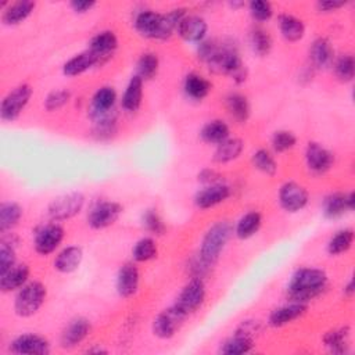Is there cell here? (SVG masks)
I'll return each mask as SVG.
<instances>
[{"label": "cell", "instance_id": "1", "mask_svg": "<svg viewBox=\"0 0 355 355\" xmlns=\"http://www.w3.org/2000/svg\"><path fill=\"white\" fill-rule=\"evenodd\" d=\"M186 16L185 9H176L168 14H159L152 10H145L136 16L135 28L141 36L165 41L175 30H178V25Z\"/></svg>", "mask_w": 355, "mask_h": 355}, {"label": "cell", "instance_id": "2", "mask_svg": "<svg viewBox=\"0 0 355 355\" xmlns=\"http://www.w3.org/2000/svg\"><path fill=\"white\" fill-rule=\"evenodd\" d=\"M328 285V276L323 271L315 268L299 269L288 288V295L292 301L307 304L310 300L318 297Z\"/></svg>", "mask_w": 355, "mask_h": 355}, {"label": "cell", "instance_id": "3", "mask_svg": "<svg viewBox=\"0 0 355 355\" xmlns=\"http://www.w3.org/2000/svg\"><path fill=\"white\" fill-rule=\"evenodd\" d=\"M209 68L218 74L231 76L238 84H242L247 78V69L242 62L238 49L233 45L220 43L217 53L208 62Z\"/></svg>", "mask_w": 355, "mask_h": 355}, {"label": "cell", "instance_id": "4", "mask_svg": "<svg viewBox=\"0 0 355 355\" xmlns=\"http://www.w3.org/2000/svg\"><path fill=\"white\" fill-rule=\"evenodd\" d=\"M231 235H232V227L229 222L221 221V222H217L216 225H212L203 239L198 257L209 266L212 264H216L222 250L225 249L228 240L231 239Z\"/></svg>", "mask_w": 355, "mask_h": 355}, {"label": "cell", "instance_id": "5", "mask_svg": "<svg viewBox=\"0 0 355 355\" xmlns=\"http://www.w3.org/2000/svg\"><path fill=\"white\" fill-rule=\"evenodd\" d=\"M46 288L41 282H30L24 288L20 289L16 301L14 310L19 317L28 318L35 315L46 300Z\"/></svg>", "mask_w": 355, "mask_h": 355}, {"label": "cell", "instance_id": "6", "mask_svg": "<svg viewBox=\"0 0 355 355\" xmlns=\"http://www.w3.org/2000/svg\"><path fill=\"white\" fill-rule=\"evenodd\" d=\"M85 205L82 193L74 192L57 197L49 205V217L53 221H65L78 216Z\"/></svg>", "mask_w": 355, "mask_h": 355}, {"label": "cell", "instance_id": "7", "mask_svg": "<svg viewBox=\"0 0 355 355\" xmlns=\"http://www.w3.org/2000/svg\"><path fill=\"white\" fill-rule=\"evenodd\" d=\"M32 96V88L27 84H23L17 88H14L2 102V107H0V117L3 121L13 122L16 121L24 108L28 106Z\"/></svg>", "mask_w": 355, "mask_h": 355}, {"label": "cell", "instance_id": "8", "mask_svg": "<svg viewBox=\"0 0 355 355\" xmlns=\"http://www.w3.org/2000/svg\"><path fill=\"white\" fill-rule=\"evenodd\" d=\"M186 318L187 314L174 304L157 315L153 322V332L160 339H171L181 329Z\"/></svg>", "mask_w": 355, "mask_h": 355}, {"label": "cell", "instance_id": "9", "mask_svg": "<svg viewBox=\"0 0 355 355\" xmlns=\"http://www.w3.org/2000/svg\"><path fill=\"white\" fill-rule=\"evenodd\" d=\"M122 212L121 204L115 201H103L96 204L88 217V224L93 229H104L115 224Z\"/></svg>", "mask_w": 355, "mask_h": 355}, {"label": "cell", "instance_id": "10", "mask_svg": "<svg viewBox=\"0 0 355 355\" xmlns=\"http://www.w3.org/2000/svg\"><path fill=\"white\" fill-rule=\"evenodd\" d=\"M205 300V286L201 277H193L181 292L176 306L185 311L187 315L194 312Z\"/></svg>", "mask_w": 355, "mask_h": 355}, {"label": "cell", "instance_id": "11", "mask_svg": "<svg viewBox=\"0 0 355 355\" xmlns=\"http://www.w3.org/2000/svg\"><path fill=\"white\" fill-rule=\"evenodd\" d=\"M279 201L288 212H299L308 204V192L296 182H286L280 187Z\"/></svg>", "mask_w": 355, "mask_h": 355}, {"label": "cell", "instance_id": "12", "mask_svg": "<svg viewBox=\"0 0 355 355\" xmlns=\"http://www.w3.org/2000/svg\"><path fill=\"white\" fill-rule=\"evenodd\" d=\"M62 239H64V229L60 225L57 224L47 225L36 233L35 249L42 255L51 254L60 246Z\"/></svg>", "mask_w": 355, "mask_h": 355}, {"label": "cell", "instance_id": "13", "mask_svg": "<svg viewBox=\"0 0 355 355\" xmlns=\"http://www.w3.org/2000/svg\"><path fill=\"white\" fill-rule=\"evenodd\" d=\"M10 350L16 354H30V355H46L50 352V344L49 341L38 334H23L17 337L12 345Z\"/></svg>", "mask_w": 355, "mask_h": 355}, {"label": "cell", "instance_id": "14", "mask_svg": "<svg viewBox=\"0 0 355 355\" xmlns=\"http://www.w3.org/2000/svg\"><path fill=\"white\" fill-rule=\"evenodd\" d=\"M306 161H307L308 168L312 172L325 174L332 168V165L334 163V157L328 149H325L319 144H314L312 141V144H310L307 146Z\"/></svg>", "mask_w": 355, "mask_h": 355}, {"label": "cell", "instance_id": "15", "mask_svg": "<svg viewBox=\"0 0 355 355\" xmlns=\"http://www.w3.org/2000/svg\"><path fill=\"white\" fill-rule=\"evenodd\" d=\"M229 197H231V187L224 183H217V185H209L203 190H200L194 197V203L198 208L207 209L224 203Z\"/></svg>", "mask_w": 355, "mask_h": 355}, {"label": "cell", "instance_id": "16", "mask_svg": "<svg viewBox=\"0 0 355 355\" xmlns=\"http://www.w3.org/2000/svg\"><path fill=\"white\" fill-rule=\"evenodd\" d=\"M139 269L136 265L128 262L124 264L117 276V292L121 297L129 299L132 297L139 288Z\"/></svg>", "mask_w": 355, "mask_h": 355}, {"label": "cell", "instance_id": "17", "mask_svg": "<svg viewBox=\"0 0 355 355\" xmlns=\"http://www.w3.org/2000/svg\"><path fill=\"white\" fill-rule=\"evenodd\" d=\"M92 326L85 318H77L71 321L61 333V345L65 348H73L82 343L89 334Z\"/></svg>", "mask_w": 355, "mask_h": 355}, {"label": "cell", "instance_id": "18", "mask_svg": "<svg viewBox=\"0 0 355 355\" xmlns=\"http://www.w3.org/2000/svg\"><path fill=\"white\" fill-rule=\"evenodd\" d=\"M355 205L354 193H333L325 198L323 212L328 218H339L344 216L347 211H352Z\"/></svg>", "mask_w": 355, "mask_h": 355}, {"label": "cell", "instance_id": "19", "mask_svg": "<svg viewBox=\"0 0 355 355\" xmlns=\"http://www.w3.org/2000/svg\"><path fill=\"white\" fill-rule=\"evenodd\" d=\"M207 23L198 16H186L178 25V34L186 41L193 43H201L207 34Z\"/></svg>", "mask_w": 355, "mask_h": 355}, {"label": "cell", "instance_id": "20", "mask_svg": "<svg viewBox=\"0 0 355 355\" xmlns=\"http://www.w3.org/2000/svg\"><path fill=\"white\" fill-rule=\"evenodd\" d=\"M100 62V58L93 51L87 50L74 56L73 58H69L62 67V73L67 77H77Z\"/></svg>", "mask_w": 355, "mask_h": 355}, {"label": "cell", "instance_id": "21", "mask_svg": "<svg viewBox=\"0 0 355 355\" xmlns=\"http://www.w3.org/2000/svg\"><path fill=\"white\" fill-rule=\"evenodd\" d=\"M115 102H117V93L113 88L110 87L100 88L92 99V108H91L92 118L98 119L113 114Z\"/></svg>", "mask_w": 355, "mask_h": 355}, {"label": "cell", "instance_id": "22", "mask_svg": "<svg viewBox=\"0 0 355 355\" xmlns=\"http://www.w3.org/2000/svg\"><path fill=\"white\" fill-rule=\"evenodd\" d=\"M30 277V268L25 264L14 265L6 273L0 275V289L5 293L19 290L27 285Z\"/></svg>", "mask_w": 355, "mask_h": 355}, {"label": "cell", "instance_id": "23", "mask_svg": "<svg viewBox=\"0 0 355 355\" xmlns=\"http://www.w3.org/2000/svg\"><path fill=\"white\" fill-rule=\"evenodd\" d=\"M306 311H307V304L292 301L290 304L276 308L269 317V323L275 328H282L303 317Z\"/></svg>", "mask_w": 355, "mask_h": 355}, {"label": "cell", "instance_id": "24", "mask_svg": "<svg viewBox=\"0 0 355 355\" xmlns=\"http://www.w3.org/2000/svg\"><path fill=\"white\" fill-rule=\"evenodd\" d=\"M84 258L81 247L69 246L64 249L54 260V268L61 273H71L80 268Z\"/></svg>", "mask_w": 355, "mask_h": 355}, {"label": "cell", "instance_id": "25", "mask_svg": "<svg viewBox=\"0 0 355 355\" xmlns=\"http://www.w3.org/2000/svg\"><path fill=\"white\" fill-rule=\"evenodd\" d=\"M89 45V50L93 51L100 61H103L108 58L118 47V38L113 31H103L93 36Z\"/></svg>", "mask_w": 355, "mask_h": 355}, {"label": "cell", "instance_id": "26", "mask_svg": "<svg viewBox=\"0 0 355 355\" xmlns=\"http://www.w3.org/2000/svg\"><path fill=\"white\" fill-rule=\"evenodd\" d=\"M35 2H31V0H20V2H16L13 5H9L2 16V21L5 25H19L21 24L24 20H27L34 9H35Z\"/></svg>", "mask_w": 355, "mask_h": 355}, {"label": "cell", "instance_id": "27", "mask_svg": "<svg viewBox=\"0 0 355 355\" xmlns=\"http://www.w3.org/2000/svg\"><path fill=\"white\" fill-rule=\"evenodd\" d=\"M311 62L317 68H326L334 60V50L326 38H318L310 49Z\"/></svg>", "mask_w": 355, "mask_h": 355}, {"label": "cell", "instance_id": "28", "mask_svg": "<svg viewBox=\"0 0 355 355\" xmlns=\"http://www.w3.org/2000/svg\"><path fill=\"white\" fill-rule=\"evenodd\" d=\"M141 99H144V80L135 76L122 96V108L128 113H135L139 110L141 104Z\"/></svg>", "mask_w": 355, "mask_h": 355}, {"label": "cell", "instance_id": "29", "mask_svg": "<svg viewBox=\"0 0 355 355\" xmlns=\"http://www.w3.org/2000/svg\"><path fill=\"white\" fill-rule=\"evenodd\" d=\"M279 27H280L282 36L289 42H297V41L303 39V36L306 34L304 23L300 19L290 16V14L280 16Z\"/></svg>", "mask_w": 355, "mask_h": 355}, {"label": "cell", "instance_id": "30", "mask_svg": "<svg viewBox=\"0 0 355 355\" xmlns=\"http://www.w3.org/2000/svg\"><path fill=\"white\" fill-rule=\"evenodd\" d=\"M229 126L227 125V122L216 119V121H211L208 124L204 125V128L201 129V137L207 144L211 145H220L222 141H225L227 139H229Z\"/></svg>", "mask_w": 355, "mask_h": 355}, {"label": "cell", "instance_id": "31", "mask_svg": "<svg viewBox=\"0 0 355 355\" xmlns=\"http://www.w3.org/2000/svg\"><path fill=\"white\" fill-rule=\"evenodd\" d=\"M243 140L240 139H227L222 144L218 145L216 153H214V161L218 164H225L236 160L242 152H243Z\"/></svg>", "mask_w": 355, "mask_h": 355}, {"label": "cell", "instance_id": "32", "mask_svg": "<svg viewBox=\"0 0 355 355\" xmlns=\"http://www.w3.org/2000/svg\"><path fill=\"white\" fill-rule=\"evenodd\" d=\"M253 345H254L253 337L238 330L233 337H231L224 343V345L221 347V354H225V355L247 354L253 350Z\"/></svg>", "mask_w": 355, "mask_h": 355}, {"label": "cell", "instance_id": "33", "mask_svg": "<svg viewBox=\"0 0 355 355\" xmlns=\"http://www.w3.org/2000/svg\"><path fill=\"white\" fill-rule=\"evenodd\" d=\"M23 209L17 203H5L0 207V232L12 231L21 220Z\"/></svg>", "mask_w": 355, "mask_h": 355}, {"label": "cell", "instance_id": "34", "mask_svg": "<svg viewBox=\"0 0 355 355\" xmlns=\"http://www.w3.org/2000/svg\"><path fill=\"white\" fill-rule=\"evenodd\" d=\"M185 92L193 100H203L211 91V84L198 74H189L185 80Z\"/></svg>", "mask_w": 355, "mask_h": 355}, {"label": "cell", "instance_id": "35", "mask_svg": "<svg viewBox=\"0 0 355 355\" xmlns=\"http://www.w3.org/2000/svg\"><path fill=\"white\" fill-rule=\"evenodd\" d=\"M261 224H262V217L260 212L257 211L247 212V214L242 217L236 225V236L239 239H249L260 231Z\"/></svg>", "mask_w": 355, "mask_h": 355}, {"label": "cell", "instance_id": "36", "mask_svg": "<svg viewBox=\"0 0 355 355\" xmlns=\"http://www.w3.org/2000/svg\"><path fill=\"white\" fill-rule=\"evenodd\" d=\"M227 107L231 115L238 122H246L250 117V104L246 96L240 93H232L227 99Z\"/></svg>", "mask_w": 355, "mask_h": 355}, {"label": "cell", "instance_id": "37", "mask_svg": "<svg viewBox=\"0 0 355 355\" xmlns=\"http://www.w3.org/2000/svg\"><path fill=\"white\" fill-rule=\"evenodd\" d=\"M160 61L157 54L154 53H145L141 54L137 61V77L144 81L153 80L159 73Z\"/></svg>", "mask_w": 355, "mask_h": 355}, {"label": "cell", "instance_id": "38", "mask_svg": "<svg viewBox=\"0 0 355 355\" xmlns=\"http://www.w3.org/2000/svg\"><path fill=\"white\" fill-rule=\"evenodd\" d=\"M354 242V232L352 229H344L337 232L328 243V251L332 255H339L341 253H345L351 249Z\"/></svg>", "mask_w": 355, "mask_h": 355}, {"label": "cell", "instance_id": "39", "mask_svg": "<svg viewBox=\"0 0 355 355\" xmlns=\"http://www.w3.org/2000/svg\"><path fill=\"white\" fill-rule=\"evenodd\" d=\"M348 337H350L348 328H340V329H334V330L329 332L325 336L323 341H325V345L332 352L341 354L345 351V347L348 345Z\"/></svg>", "mask_w": 355, "mask_h": 355}, {"label": "cell", "instance_id": "40", "mask_svg": "<svg viewBox=\"0 0 355 355\" xmlns=\"http://www.w3.org/2000/svg\"><path fill=\"white\" fill-rule=\"evenodd\" d=\"M132 254H133V258L137 262H146V261L153 260L157 255L156 242L153 239H150V238L140 239L135 244V247L132 250Z\"/></svg>", "mask_w": 355, "mask_h": 355}, {"label": "cell", "instance_id": "41", "mask_svg": "<svg viewBox=\"0 0 355 355\" xmlns=\"http://www.w3.org/2000/svg\"><path fill=\"white\" fill-rule=\"evenodd\" d=\"M253 164L257 170L266 175H275L277 171V164L273 156L265 149H260L253 154Z\"/></svg>", "mask_w": 355, "mask_h": 355}, {"label": "cell", "instance_id": "42", "mask_svg": "<svg viewBox=\"0 0 355 355\" xmlns=\"http://www.w3.org/2000/svg\"><path fill=\"white\" fill-rule=\"evenodd\" d=\"M297 144V137L289 130H277L272 136V148L277 153H285L293 149Z\"/></svg>", "mask_w": 355, "mask_h": 355}, {"label": "cell", "instance_id": "43", "mask_svg": "<svg viewBox=\"0 0 355 355\" xmlns=\"http://www.w3.org/2000/svg\"><path fill=\"white\" fill-rule=\"evenodd\" d=\"M354 69H355V62H354V57L351 54L341 56L334 64L336 77L343 82L352 81Z\"/></svg>", "mask_w": 355, "mask_h": 355}, {"label": "cell", "instance_id": "44", "mask_svg": "<svg viewBox=\"0 0 355 355\" xmlns=\"http://www.w3.org/2000/svg\"><path fill=\"white\" fill-rule=\"evenodd\" d=\"M251 46L257 54L266 56L272 49V39L266 31L255 28L251 32Z\"/></svg>", "mask_w": 355, "mask_h": 355}, {"label": "cell", "instance_id": "45", "mask_svg": "<svg viewBox=\"0 0 355 355\" xmlns=\"http://www.w3.org/2000/svg\"><path fill=\"white\" fill-rule=\"evenodd\" d=\"M16 265V251L12 242L3 239L0 246V275L6 273Z\"/></svg>", "mask_w": 355, "mask_h": 355}, {"label": "cell", "instance_id": "46", "mask_svg": "<svg viewBox=\"0 0 355 355\" xmlns=\"http://www.w3.org/2000/svg\"><path fill=\"white\" fill-rule=\"evenodd\" d=\"M115 130H117V124H115V117L113 114L95 119L93 132L98 136V139H108L115 133Z\"/></svg>", "mask_w": 355, "mask_h": 355}, {"label": "cell", "instance_id": "47", "mask_svg": "<svg viewBox=\"0 0 355 355\" xmlns=\"http://www.w3.org/2000/svg\"><path fill=\"white\" fill-rule=\"evenodd\" d=\"M249 9L251 17L260 23L268 21L273 14L272 5L269 2H265V0H254V2L249 5Z\"/></svg>", "mask_w": 355, "mask_h": 355}, {"label": "cell", "instance_id": "48", "mask_svg": "<svg viewBox=\"0 0 355 355\" xmlns=\"http://www.w3.org/2000/svg\"><path fill=\"white\" fill-rule=\"evenodd\" d=\"M144 227L153 235L160 236L165 233V225L154 209H148L144 214Z\"/></svg>", "mask_w": 355, "mask_h": 355}, {"label": "cell", "instance_id": "49", "mask_svg": "<svg viewBox=\"0 0 355 355\" xmlns=\"http://www.w3.org/2000/svg\"><path fill=\"white\" fill-rule=\"evenodd\" d=\"M71 99V92L65 91V89H58L51 92L46 100H45V107L47 111H56L60 110L61 107H64Z\"/></svg>", "mask_w": 355, "mask_h": 355}, {"label": "cell", "instance_id": "50", "mask_svg": "<svg viewBox=\"0 0 355 355\" xmlns=\"http://www.w3.org/2000/svg\"><path fill=\"white\" fill-rule=\"evenodd\" d=\"M198 181L205 183V185H217V183H222L220 174H217L214 170H203L198 174Z\"/></svg>", "mask_w": 355, "mask_h": 355}, {"label": "cell", "instance_id": "51", "mask_svg": "<svg viewBox=\"0 0 355 355\" xmlns=\"http://www.w3.org/2000/svg\"><path fill=\"white\" fill-rule=\"evenodd\" d=\"M69 5L76 13H88L96 6V2H92V0L91 2H88V0H74Z\"/></svg>", "mask_w": 355, "mask_h": 355}, {"label": "cell", "instance_id": "52", "mask_svg": "<svg viewBox=\"0 0 355 355\" xmlns=\"http://www.w3.org/2000/svg\"><path fill=\"white\" fill-rule=\"evenodd\" d=\"M345 5H347L345 2H318L317 8L319 12H332V10L344 8Z\"/></svg>", "mask_w": 355, "mask_h": 355}, {"label": "cell", "instance_id": "53", "mask_svg": "<svg viewBox=\"0 0 355 355\" xmlns=\"http://www.w3.org/2000/svg\"><path fill=\"white\" fill-rule=\"evenodd\" d=\"M344 293L350 297L354 295V280L352 279L348 282V285L344 288Z\"/></svg>", "mask_w": 355, "mask_h": 355}, {"label": "cell", "instance_id": "54", "mask_svg": "<svg viewBox=\"0 0 355 355\" xmlns=\"http://www.w3.org/2000/svg\"><path fill=\"white\" fill-rule=\"evenodd\" d=\"M231 6L232 8H240V6H243V3H231Z\"/></svg>", "mask_w": 355, "mask_h": 355}]
</instances>
